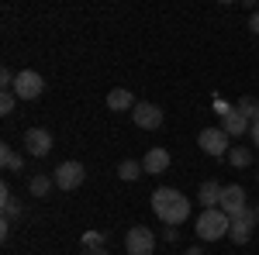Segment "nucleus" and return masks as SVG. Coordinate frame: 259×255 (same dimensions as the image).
<instances>
[{
	"label": "nucleus",
	"mask_w": 259,
	"mask_h": 255,
	"mask_svg": "<svg viewBox=\"0 0 259 255\" xmlns=\"http://www.w3.org/2000/svg\"><path fill=\"white\" fill-rule=\"evenodd\" d=\"M152 211H156L159 221L180 228L190 217V200L180 193V190H173V186H159V190H152Z\"/></svg>",
	"instance_id": "f257e3e1"
},
{
	"label": "nucleus",
	"mask_w": 259,
	"mask_h": 255,
	"mask_svg": "<svg viewBox=\"0 0 259 255\" xmlns=\"http://www.w3.org/2000/svg\"><path fill=\"white\" fill-rule=\"evenodd\" d=\"M228 228H232V217L225 214L221 207H211V211H204L194 221V231H197L200 241H218V238L228 235Z\"/></svg>",
	"instance_id": "f03ea898"
},
{
	"label": "nucleus",
	"mask_w": 259,
	"mask_h": 255,
	"mask_svg": "<svg viewBox=\"0 0 259 255\" xmlns=\"http://www.w3.org/2000/svg\"><path fill=\"white\" fill-rule=\"evenodd\" d=\"M52 179H56V186H59L62 193H76L83 186V179H87V166L83 162H62V166H56V173H52Z\"/></svg>",
	"instance_id": "7ed1b4c3"
},
{
	"label": "nucleus",
	"mask_w": 259,
	"mask_h": 255,
	"mask_svg": "<svg viewBox=\"0 0 259 255\" xmlns=\"http://www.w3.org/2000/svg\"><path fill=\"white\" fill-rule=\"evenodd\" d=\"M259 228V211L256 207H245L242 214L232 217V228H228V238L235 241V245H245L249 238H252V231Z\"/></svg>",
	"instance_id": "20e7f679"
},
{
	"label": "nucleus",
	"mask_w": 259,
	"mask_h": 255,
	"mask_svg": "<svg viewBox=\"0 0 259 255\" xmlns=\"http://www.w3.org/2000/svg\"><path fill=\"white\" fill-rule=\"evenodd\" d=\"M197 145H200V152H207V156H214V159H228V152H232V138L225 135L221 128H204L197 135Z\"/></svg>",
	"instance_id": "39448f33"
},
{
	"label": "nucleus",
	"mask_w": 259,
	"mask_h": 255,
	"mask_svg": "<svg viewBox=\"0 0 259 255\" xmlns=\"http://www.w3.org/2000/svg\"><path fill=\"white\" fill-rule=\"evenodd\" d=\"M124 252L128 255H152L156 252V235H152L145 224H135V228L124 235Z\"/></svg>",
	"instance_id": "423d86ee"
},
{
	"label": "nucleus",
	"mask_w": 259,
	"mask_h": 255,
	"mask_svg": "<svg viewBox=\"0 0 259 255\" xmlns=\"http://www.w3.org/2000/svg\"><path fill=\"white\" fill-rule=\"evenodd\" d=\"M41 90H45V79L35 69H21L18 79H14V97L18 100H38Z\"/></svg>",
	"instance_id": "0eeeda50"
},
{
	"label": "nucleus",
	"mask_w": 259,
	"mask_h": 255,
	"mask_svg": "<svg viewBox=\"0 0 259 255\" xmlns=\"http://www.w3.org/2000/svg\"><path fill=\"white\" fill-rule=\"evenodd\" d=\"M21 145H24V152H28L31 159H41V156H49V152H52L56 138L49 135L45 128H28V131L21 135Z\"/></svg>",
	"instance_id": "6e6552de"
},
{
	"label": "nucleus",
	"mask_w": 259,
	"mask_h": 255,
	"mask_svg": "<svg viewBox=\"0 0 259 255\" xmlns=\"http://www.w3.org/2000/svg\"><path fill=\"white\" fill-rule=\"evenodd\" d=\"M162 118H166L162 107H159V104H149V100L135 104V111H132V121L139 124L142 131H156V128L162 124Z\"/></svg>",
	"instance_id": "1a4fd4ad"
},
{
	"label": "nucleus",
	"mask_w": 259,
	"mask_h": 255,
	"mask_svg": "<svg viewBox=\"0 0 259 255\" xmlns=\"http://www.w3.org/2000/svg\"><path fill=\"white\" fill-rule=\"evenodd\" d=\"M249 207V200H245V190H242L239 183H228L225 186V193H221V211L228 217H235V214H242Z\"/></svg>",
	"instance_id": "9d476101"
},
{
	"label": "nucleus",
	"mask_w": 259,
	"mask_h": 255,
	"mask_svg": "<svg viewBox=\"0 0 259 255\" xmlns=\"http://www.w3.org/2000/svg\"><path fill=\"white\" fill-rule=\"evenodd\" d=\"M218 128H221V131H225L228 138H242V135H249V128H252V121H249V118H242L239 111L232 107V111H228V114L221 118V124H218Z\"/></svg>",
	"instance_id": "9b49d317"
},
{
	"label": "nucleus",
	"mask_w": 259,
	"mask_h": 255,
	"mask_svg": "<svg viewBox=\"0 0 259 255\" xmlns=\"http://www.w3.org/2000/svg\"><path fill=\"white\" fill-rule=\"evenodd\" d=\"M169 162H173V159H169L166 148H149L145 159H142V169H145L149 176H162V173L169 169Z\"/></svg>",
	"instance_id": "f8f14e48"
},
{
	"label": "nucleus",
	"mask_w": 259,
	"mask_h": 255,
	"mask_svg": "<svg viewBox=\"0 0 259 255\" xmlns=\"http://www.w3.org/2000/svg\"><path fill=\"white\" fill-rule=\"evenodd\" d=\"M221 193H225V186H221L218 179H204L197 190V203L204 211H211V207H221Z\"/></svg>",
	"instance_id": "ddd939ff"
},
{
	"label": "nucleus",
	"mask_w": 259,
	"mask_h": 255,
	"mask_svg": "<svg viewBox=\"0 0 259 255\" xmlns=\"http://www.w3.org/2000/svg\"><path fill=\"white\" fill-rule=\"evenodd\" d=\"M135 104H139V100L132 97V90H124V86H118V90L107 93V111H135Z\"/></svg>",
	"instance_id": "4468645a"
},
{
	"label": "nucleus",
	"mask_w": 259,
	"mask_h": 255,
	"mask_svg": "<svg viewBox=\"0 0 259 255\" xmlns=\"http://www.w3.org/2000/svg\"><path fill=\"white\" fill-rule=\"evenodd\" d=\"M52 186H56V179L45 176V173H35V176L28 179V193H35V196H49Z\"/></svg>",
	"instance_id": "2eb2a0df"
},
{
	"label": "nucleus",
	"mask_w": 259,
	"mask_h": 255,
	"mask_svg": "<svg viewBox=\"0 0 259 255\" xmlns=\"http://www.w3.org/2000/svg\"><path fill=\"white\" fill-rule=\"evenodd\" d=\"M228 166H232V169H245V166H252V148H245V145H232V152H228Z\"/></svg>",
	"instance_id": "dca6fc26"
},
{
	"label": "nucleus",
	"mask_w": 259,
	"mask_h": 255,
	"mask_svg": "<svg viewBox=\"0 0 259 255\" xmlns=\"http://www.w3.org/2000/svg\"><path fill=\"white\" fill-rule=\"evenodd\" d=\"M139 176H145L142 162H135V159H124V162H118V179H124V183H135Z\"/></svg>",
	"instance_id": "f3484780"
},
{
	"label": "nucleus",
	"mask_w": 259,
	"mask_h": 255,
	"mask_svg": "<svg viewBox=\"0 0 259 255\" xmlns=\"http://www.w3.org/2000/svg\"><path fill=\"white\" fill-rule=\"evenodd\" d=\"M0 200H4V221H14V217L21 214V203L14 200V193H11V186H7V183L0 186Z\"/></svg>",
	"instance_id": "a211bd4d"
},
{
	"label": "nucleus",
	"mask_w": 259,
	"mask_h": 255,
	"mask_svg": "<svg viewBox=\"0 0 259 255\" xmlns=\"http://www.w3.org/2000/svg\"><path fill=\"white\" fill-rule=\"evenodd\" d=\"M0 166H4L7 173H18L21 166H24V159H21L11 145H0Z\"/></svg>",
	"instance_id": "6ab92c4d"
},
{
	"label": "nucleus",
	"mask_w": 259,
	"mask_h": 255,
	"mask_svg": "<svg viewBox=\"0 0 259 255\" xmlns=\"http://www.w3.org/2000/svg\"><path fill=\"white\" fill-rule=\"evenodd\" d=\"M235 111H239L242 118H249V121H259V100H252V97H242L239 104H235Z\"/></svg>",
	"instance_id": "aec40b11"
},
{
	"label": "nucleus",
	"mask_w": 259,
	"mask_h": 255,
	"mask_svg": "<svg viewBox=\"0 0 259 255\" xmlns=\"http://www.w3.org/2000/svg\"><path fill=\"white\" fill-rule=\"evenodd\" d=\"M80 245L87 252H90V248H104V245H107V235H100V231H83Z\"/></svg>",
	"instance_id": "412c9836"
},
{
	"label": "nucleus",
	"mask_w": 259,
	"mask_h": 255,
	"mask_svg": "<svg viewBox=\"0 0 259 255\" xmlns=\"http://www.w3.org/2000/svg\"><path fill=\"white\" fill-rule=\"evenodd\" d=\"M14 104H18L14 90H4V93H0V114H11V111H14Z\"/></svg>",
	"instance_id": "4be33fe9"
},
{
	"label": "nucleus",
	"mask_w": 259,
	"mask_h": 255,
	"mask_svg": "<svg viewBox=\"0 0 259 255\" xmlns=\"http://www.w3.org/2000/svg\"><path fill=\"white\" fill-rule=\"evenodd\" d=\"M14 73H11V69H7V66H4V69H0V86H4V90H14Z\"/></svg>",
	"instance_id": "5701e85b"
},
{
	"label": "nucleus",
	"mask_w": 259,
	"mask_h": 255,
	"mask_svg": "<svg viewBox=\"0 0 259 255\" xmlns=\"http://www.w3.org/2000/svg\"><path fill=\"white\" fill-rule=\"evenodd\" d=\"M162 238H166V241H177V238H180V228H173V224H166V231H162Z\"/></svg>",
	"instance_id": "b1692460"
},
{
	"label": "nucleus",
	"mask_w": 259,
	"mask_h": 255,
	"mask_svg": "<svg viewBox=\"0 0 259 255\" xmlns=\"http://www.w3.org/2000/svg\"><path fill=\"white\" fill-rule=\"evenodd\" d=\"M249 138H252V145H256V152H259V121H252V128H249Z\"/></svg>",
	"instance_id": "393cba45"
},
{
	"label": "nucleus",
	"mask_w": 259,
	"mask_h": 255,
	"mask_svg": "<svg viewBox=\"0 0 259 255\" xmlns=\"http://www.w3.org/2000/svg\"><path fill=\"white\" fill-rule=\"evenodd\" d=\"M249 31L259 35V11H252V18H249Z\"/></svg>",
	"instance_id": "a878e982"
},
{
	"label": "nucleus",
	"mask_w": 259,
	"mask_h": 255,
	"mask_svg": "<svg viewBox=\"0 0 259 255\" xmlns=\"http://www.w3.org/2000/svg\"><path fill=\"white\" fill-rule=\"evenodd\" d=\"M87 255H107V248H90Z\"/></svg>",
	"instance_id": "bb28decb"
},
{
	"label": "nucleus",
	"mask_w": 259,
	"mask_h": 255,
	"mask_svg": "<svg viewBox=\"0 0 259 255\" xmlns=\"http://www.w3.org/2000/svg\"><path fill=\"white\" fill-rule=\"evenodd\" d=\"M187 255H204V248H187Z\"/></svg>",
	"instance_id": "cd10ccee"
},
{
	"label": "nucleus",
	"mask_w": 259,
	"mask_h": 255,
	"mask_svg": "<svg viewBox=\"0 0 259 255\" xmlns=\"http://www.w3.org/2000/svg\"><path fill=\"white\" fill-rule=\"evenodd\" d=\"M256 211H259V203H256Z\"/></svg>",
	"instance_id": "c85d7f7f"
},
{
	"label": "nucleus",
	"mask_w": 259,
	"mask_h": 255,
	"mask_svg": "<svg viewBox=\"0 0 259 255\" xmlns=\"http://www.w3.org/2000/svg\"><path fill=\"white\" fill-rule=\"evenodd\" d=\"M256 179H259V173H256Z\"/></svg>",
	"instance_id": "c756f323"
}]
</instances>
